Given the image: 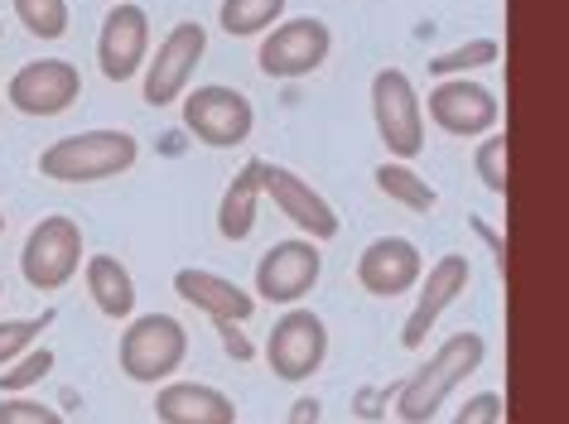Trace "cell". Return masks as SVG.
<instances>
[{
	"label": "cell",
	"instance_id": "1",
	"mask_svg": "<svg viewBox=\"0 0 569 424\" xmlns=\"http://www.w3.org/2000/svg\"><path fill=\"white\" fill-rule=\"evenodd\" d=\"M482 357H488L482 333L463 329V333L445 337V343L435 347V357L410 381H401V391H396V415H401V424H430L439 415V405L482 366Z\"/></svg>",
	"mask_w": 569,
	"mask_h": 424
},
{
	"label": "cell",
	"instance_id": "2",
	"mask_svg": "<svg viewBox=\"0 0 569 424\" xmlns=\"http://www.w3.org/2000/svg\"><path fill=\"white\" fill-rule=\"evenodd\" d=\"M140 160V145L131 131H82L63 135L39 154V174L53 183H102L117 174H131Z\"/></svg>",
	"mask_w": 569,
	"mask_h": 424
},
{
	"label": "cell",
	"instance_id": "3",
	"mask_svg": "<svg viewBox=\"0 0 569 424\" xmlns=\"http://www.w3.org/2000/svg\"><path fill=\"white\" fill-rule=\"evenodd\" d=\"M117 357H121V372L136 386H164L183 366V357H189V333H183V323L174 314H140L121 333Z\"/></svg>",
	"mask_w": 569,
	"mask_h": 424
},
{
	"label": "cell",
	"instance_id": "4",
	"mask_svg": "<svg viewBox=\"0 0 569 424\" xmlns=\"http://www.w3.org/2000/svg\"><path fill=\"white\" fill-rule=\"evenodd\" d=\"M372 121L381 145L391 150V160H416L425 150V107L410 73L401 68H377L372 78Z\"/></svg>",
	"mask_w": 569,
	"mask_h": 424
},
{
	"label": "cell",
	"instance_id": "5",
	"mask_svg": "<svg viewBox=\"0 0 569 424\" xmlns=\"http://www.w3.org/2000/svg\"><path fill=\"white\" fill-rule=\"evenodd\" d=\"M183 131H189L198 145L208 150H232L256 131V111L251 97L237 88H222V82H208V88L183 92Z\"/></svg>",
	"mask_w": 569,
	"mask_h": 424
},
{
	"label": "cell",
	"instance_id": "6",
	"mask_svg": "<svg viewBox=\"0 0 569 424\" xmlns=\"http://www.w3.org/2000/svg\"><path fill=\"white\" fill-rule=\"evenodd\" d=\"M82 265V228L63 212L34 222L20 251V275L30 290H63Z\"/></svg>",
	"mask_w": 569,
	"mask_h": 424
},
{
	"label": "cell",
	"instance_id": "7",
	"mask_svg": "<svg viewBox=\"0 0 569 424\" xmlns=\"http://www.w3.org/2000/svg\"><path fill=\"white\" fill-rule=\"evenodd\" d=\"M329 49H333L329 24L315 20V16H300V20L270 24L266 39H261V53H256V63H261L266 78L295 82V78H309L315 68H323Z\"/></svg>",
	"mask_w": 569,
	"mask_h": 424
},
{
	"label": "cell",
	"instance_id": "8",
	"mask_svg": "<svg viewBox=\"0 0 569 424\" xmlns=\"http://www.w3.org/2000/svg\"><path fill=\"white\" fill-rule=\"evenodd\" d=\"M329 357V323L315 309H290L266 337V362L280 381H309Z\"/></svg>",
	"mask_w": 569,
	"mask_h": 424
},
{
	"label": "cell",
	"instance_id": "9",
	"mask_svg": "<svg viewBox=\"0 0 569 424\" xmlns=\"http://www.w3.org/2000/svg\"><path fill=\"white\" fill-rule=\"evenodd\" d=\"M208 53V30L193 20L174 24L164 39H160V53L146 59V102L150 107H169L179 102L183 92H189V82L198 73V63H203Z\"/></svg>",
	"mask_w": 569,
	"mask_h": 424
},
{
	"label": "cell",
	"instance_id": "10",
	"mask_svg": "<svg viewBox=\"0 0 569 424\" xmlns=\"http://www.w3.org/2000/svg\"><path fill=\"white\" fill-rule=\"evenodd\" d=\"M82 97V73L68 59H34L24 63L6 88V102L20 117H63Z\"/></svg>",
	"mask_w": 569,
	"mask_h": 424
},
{
	"label": "cell",
	"instance_id": "11",
	"mask_svg": "<svg viewBox=\"0 0 569 424\" xmlns=\"http://www.w3.org/2000/svg\"><path fill=\"white\" fill-rule=\"evenodd\" d=\"M323 275L319 242H276L256 261V294L266 304H300Z\"/></svg>",
	"mask_w": 569,
	"mask_h": 424
},
{
	"label": "cell",
	"instance_id": "12",
	"mask_svg": "<svg viewBox=\"0 0 569 424\" xmlns=\"http://www.w3.org/2000/svg\"><path fill=\"white\" fill-rule=\"evenodd\" d=\"M497 117H502V107H497V92L482 88V82H468V78H439L430 88V121L439 125L445 135H492Z\"/></svg>",
	"mask_w": 569,
	"mask_h": 424
},
{
	"label": "cell",
	"instance_id": "13",
	"mask_svg": "<svg viewBox=\"0 0 569 424\" xmlns=\"http://www.w3.org/2000/svg\"><path fill=\"white\" fill-rule=\"evenodd\" d=\"M150 53V16L131 0H117L102 20V34H97V63H102L107 82H131L140 68H146Z\"/></svg>",
	"mask_w": 569,
	"mask_h": 424
},
{
	"label": "cell",
	"instance_id": "14",
	"mask_svg": "<svg viewBox=\"0 0 569 424\" xmlns=\"http://www.w3.org/2000/svg\"><path fill=\"white\" fill-rule=\"evenodd\" d=\"M261 193L295 222V228L309 232V242H333V236H338V212H333V203L315 189V183H305L295 169L266 164L261 169Z\"/></svg>",
	"mask_w": 569,
	"mask_h": 424
},
{
	"label": "cell",
	"instance_id": "15",
	"mask_svg": "<svg viewBox=\"0 0 569 424\" xmlns=\"http://www.w3.org/2000/svg\"><path fill=\"white\" fill-rule=\"evenodd\" d=\"M468 280H473V265H468V256H459V251H449V256H439L430 265V275H425V285H420V300H416V309H410V319L401 329V347L406 352L425 347V337H430L439 314H445L453 300H463Z\"/></svg>",
	"mask_w": 569,
	"mask_h": 424
},
{
	"label": "cell",
	"instance_id": "16",
	"mask_svg": "<svg viewBox=\"0 0 569 424\" xmlns=\"http://www.w3.org/2000/svg\"><path fill=\"white\" fill-rule=\"evenodd\" d=\"M425 275V256L416 242L406 236H377L372 246L358 256V285L377 300H396V294H410Z\"/></svg>",
	"mask_w": 569,
	"mask_h": 424
},
{
	"label": "cell",
	"instance_id": "17",
	"mask_svg": "<svg viewBox=\"0 0 569 424\" xmlns=\"http://www.w3.org/2000/svg\"><path fill=\"white\" fill-rule=\"evenodd\" d=\"M174 294L198 314H208L212 323H247L256 314V294L241 290L237 280H227L218 271H198V265H183L174 271Z\"/></svg>",
	"mask_w": 569,
	"mask_h": 424
},
{
	"label": "cell",
	"instance_id": "18",
	"mask_svg": "<svg viewBox=\"0 0 569 424\" xmlns=\"http://www.w3.org/2000/svg\"><path fill=\"white\" fill-rule=\"evenodd\" d=\"M154 415L160 424H237V405L203 381H164L154 395Z\"/></svg>",
	"mask_w": 569,
	"mask_h": 424
},
{
	"label": "cell",
	"instance_id": "19",
	"mask_svg": "<svg viewBox=\"0 0 569 424\" xmlns=\"http://www.w3.org/2000/svg\"><path fill=\"white\" fill-rule=\"evenodd\" d=\"M261 169L266 160H247L241 164V174L227 183L222 203H218V232L222 242H247L251 228H256V208H261Z\"/></svg>",
	"mask_w": 569,
	"mask_h": 424
},
{
	"label": "cell",
	"instance_id": "20",
	"mask_svg": "<svg viewBox=\"0 0 569 424\" xmlns=\"http://www.w3.org/2000/svg\"><path fill=\"white\" fill-rule=\"evenodd\" d=\"M88 294H92V304L117 323L136 314V280L117 256H88Z\"/></svg>",
	"mask_w": 569,
	"mask_h": 424
},
{
	"label": "cell",
	"instance_id": "21",
	"mask_svg": "<svg viewBox=\"0 0 569 424\" xmlns=\"http://www.w3.org/2000/svg\"><path fill=\"white\" fill-rule=\"evenodd\" d=\"M377 189L387 193L391 203H401L406 212H430V208H435V189H430V183H425L406 160L377 164Z\"/></svg>",
	"mask_w": 569,
	"mask_h": 424
},
{
	"label": "cell",
	"instance_id": "22",
	"mask_svg": "<svg viewBox=\"0 0 569 424\" xmlns=\"http://www.w3.org/2000/svg\"><path fill=\"white\" fill-rule=\"evenodd\" d=\"M280 16H284V0H222L218 24L232 39H251V34H266Z\"/></svg>",
	"mask_w": 569,
	"mask_h": 424
},
{
	"label": "cell",
	"instance_id": "23",
	"mask_svg": "<svg viewBox=\"0 0 569 424\" xmlns=\"http://www.w3.org/2000/svg\"><path fill=\"white\" fill-rule=\"evenodd\" d=\"M10 6H16V20L44 44L68 34V0H10Z\"/></svg>",
	"mask_w": 569,
	"mask_h": 424
},
{
	"label": "cell",
	"instance_id": "24",
	"mask_svg": "<svg viewBox=\"0 0 569 424\" xmlns=\"http://www.w3.org/2000/svg\"><path fill=\"white\" fill-rule=\"evenodd\" d=\"M497 53H502V44L497 39H468V44L439 53V59H430V73L435 78H468L473 68H488L497 63Z\"/></svg>",
	"mask_w": 569,
	"mask_h": 424
},
{
	"label": "cell",
	"instance_id": "25",
	"mask_svg": "<svg viewBox=\"0 0 569 424\" xmlns=\"http://www.w3.org/2000/svg\"><path fill=\"white\" fill-rule=\"evenodd\" d=\"M53 372V352L49 347H30L24 357H16L0 372V395H16V391H24V386H34V381H44Z\"/></svg>",
	"mask_w": 569,
	"mask_h": 424
},
{
	"label": "cell",
	"instance_id": "26",
	"mask_svg": "<svg viewBox=\"0 0 569 424\" xmlns=\"http://www.w3.org/2000/svg\"><path fill=\"white\" fill-rule=\"evenodd\" d=\"M53 323V314L44 319H10V323H0V366H10L16 357H24L34 343H39V333H44Z\"/></svg>",
	"mask_w": 569,
	"mask_h": 424
},
{
	"label": "cell",
	"instance_id": "27",
	"mask_svg": "<svg viewBox=\"0 0 569 424\" xmlns=\"http://www.w3.org/2000/svg\"><path fill=\"white\" fill-rule=\"evenodd\" d=\"M473 169H478V179L488 183V193H507V135H482Z\"/></svg>",
	"mask_w": 569,
	"mask_h": 424
},
{
	"label": "cell",
	"instance_id": "28",
	"mask_svg": "<svg viewBox=\"0 0 569 424\" xmlns=\"http://www.w3.org/2000/svg\"><path fill=\"white\" fill-rule=\"evenodd\" d=\"M0 424H63V415L44 401H30V395H6L0 401Z\"/></svg>",
	"mask_w": 569,
	"mask_h": 424
},
{
	"label": "cell",
	"instance_id": "29",
	"mask_svg": "<svg viewBox=\"0 0 569 424\" xmlns=\"http://www.w3.org/2000/svg\"><path fill=\"white\" fill-rule=\"evenodd\" d=\"M453 424H502V395H497V391L468 395V405H459Z\"/></svg>",
	"mask_w": 569,
	"mask_h": 424
},
{
	"label": "cell",
	"instance_id": "30",
	"mask_svg": "<svg viewBox=\"0 0 569 424\" xmlns=\"http://www.w3.org/2000/svg\"><path fill=\"white\" fill-rule=\"evenodd\" d=\"M218 337H222V347H227V357L232 362H251L256 357V347H251V337L241 333V323H218Z\"/></svg>",
	"mask_w": 569,
	"mask_h": 424
},
{
	"label": "cell",
	"instance_id": "31",
	"mask_svg": "<svg viewBox=\"0 0 569 424\" xmlns=\"http://www.w3.org/2000/svg\"><path fill=\"white\" fill-rule=\"evenodd\" d=\"M319 415H323V405L315 395H300V401L290 405V424H319Z\"/></svg>",
	"mask_w": 569,
	"mask_h": 424
},
{
	"label": "cell",
	"instance_id": "32",
	"mask_svg": "<svg viewBox=\"0 0 569 424\" xmlns=\"http://www.w3.org/2000/svg\"><path fill=\"white\" fill-rule=\"evenodd\" d=\"M0 232H6V212H0Z\"/></svg>",
	"mask_w": 569,
	"mask_h": 424
},
{
	"label": "cell",
	"instance_id": "33",
	"mask_svg": "<svg viewBox=\"0 0 569 424\" xmlns=\"http://www.w3.org/2000/svg\"><path fill=\"white\" fill-rule=\"evenodd\" d=\"M0 34H6V24H0Z\"/></svg>",
	"mask_w": 569,
	"mask_h": 424
},
{
	"label": "cell",
	"instance_id": "34",
	"mask_svg": "<svg viewBox=\"0 0 569 424\" xmlns=\"http://www.w3.org/2000/svg\"><path fill=\"white\" fill-rule=\"evenodd\" d=\"M0 294H6V285H0Z\"/></svg>",
	"mask_w": 569,
	"mask_h": 424
}]
</instances>
